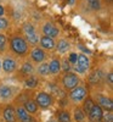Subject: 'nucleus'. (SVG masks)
I'll return each instance as SVG.
<instances>
[{"instance_id": "nucleus-1", "label": "nucleus", "mask_w": 113, "mask_h": 122, "mask_svg": "<svg viewBox=\"0 0 113 122\" xmlns=\"http://www.w3.org/2000/svg\"><path fill=\"white\" fill-rule=\"evenodd\" d=\"M35 103L39 107H42V109H49L54 104V98L50 93H46V92H39V93L35 95Z\"/></svg>"}, {"instance_id": "nucleus-2", "label": "nucleus", "mask_w": 113, "mask_h": 122, "mask_svg": "<svg viewBox=\"0 0 113 122\" xmlns=\"http://www.w3.org/2000/svg\"><path fill=\"white\" fill-rule=\"evenodd\" d=\"M11 49L18 55H24L28 51V44L22 37H14L11 39Z\"/></svg>"}, {"instance_id": "nucleus-3", "label": "nucleus", "mask_w": 113, "mask_h": 122, "mask_svg": "<svg viewBox=\"0 0 113 122\" xmlns=\"http://www.w3.org/2000/svg\"><path fill=\"white\" fill-rule=\"evenodd\" d=\"M86 95H88L86 88L83 87V86H79V84L77 87H74L73 89H71L69 94H68L69 99L73 101V103H81V101L86 98Z\"/></svg>"}, {"instance_id": "nucleus-4", "label": "nucleus", "mask_w": 113, "mask_h": 122, "mask_svg": "<svg viewBox=\"0 0 113 122\" xmlns=\"http://www.w3.org/2000/svg\"><path fill=\"white\" fill-rule=\"evenodd\" d=\"M79 84V77L75 73L72 72H67L63 77H62V86L66 90H71L74 87H77Z\"/></svg>"}, {"instance_id": "nucleus-5", "label": "nucleus", "mask_w": 113, "mask_h": 122, "mask_svg": "<svg viewBox=\"0 0 113 122\" xmlns=\"http://www.w3.org/2000/svg\"><path fill=\"white\" fill-rule=\"evenodd\" d=\"M89 65H90V61L88 59L86 55L84 54H79L77 55V61H75V71L79 73H84L85 71L89 68Z\"/></svg>"}, {"instance_id": "nucleus-6", "label": "nucleus", "mask_w": 113, "mask_h": 122, "mask_svg": "<svg viewBox=\"0 0 113 122\" xmlns=\"http://www.w3.org/2000/svg\"><path fill=\"white\" fill-rule=\"evenodd\" d=\"M88 115H89V120L90 121H92V122H101L102 118H104V110L100 107V105L94 103V105H92V107L90 109Z\"/></svg>"}, {"instance_id": "nucleus-7", "label": "nucleus", "mask_w": 113, "mask_h": 122, "mask_svg": "<svg viewBox=\"0 0 113 122\" xmlns=\"http://www.w3.org/2000/svg\"><path fill=\"white\" fill-rule=\"evenodd\" d=\"M15 114H16V118L19 122H34L33 116L30 115L23 106H21V105L17 106L15 109Z\"/></svg>"}, {"instance_id": "nucleus-8", "label": "nucleus", "mask_w": 113, "mask_h": 122, "mask_svg": "<svg viewBox=\"0 0 113 122\" xmlns=\"http://www.w3.org/2000/svg\"><path fill=\"white\" fill-rule=\"evenodd\" d=\"M96 99H97V105H100L101 109H105L106 111H112L113 101L111 98H108L106 95H102V94H97Z\"/></svg>"}, {"instance_id": "nucleus-9", "label": "nucleus", "mask_w": 113, "mask_h": 122, "mask_svg": "<svg viewBox=\"0 0 113 122\" xmlns=\"http://www.w3.org/2000/svg\"><path fill=\"white\" fill-rule=\"evenodd\" d=\"M15 95V92L14 88L11 86H7V84H3L0 86V99L7 101V100H11Z\"/></svg>"}, {"instance_id": "nucleus-10", "label": "nucleus", "mask_w": 113, "mask_h": 122, "mask_svg": "<svg viewBox=\"0 0 113 122\" xmlns=\"http://www.w3.org/2000/svg\"><path fill=\"white\" fill-rule=\"evenodd\" d=\"M1 68L5 71L6 73H12L17 68V64H16V61L12 57H6L1 62Z\"/></svg>"}, {"instance_id": "nucleus-11", "label": "nucleus", "mask_w": 113, "mask_h": 122, "mask_svg": "<svg viewBox=\"0 0 113 122\" xmlns=\"http://www.w3.org/2000/svg\"><path fill=\"white\" fill-rule=\"evenodd\" d=\"M43 32H44V36L55 38V37L58 36L60 30H58V28H57L55 25H52L51 22H46V23L44 25V27H43Z\"/></svg>"}, {"instance_id": "nucleus-12", "label": "nucleus", "mask_w": 113, "mask_h": 122, "mask_svg": "<svg viewBox=\"0 0 113 122\" xmlns=\"http://www.w3.org/2000/svg\"><path fill=\"white\" fill-rule=\"evenodd\" d=\"M3 117L6 122H17L16 118V114H15V109L11 105L5 106V109L3 110Z\"/></svg>"}, {"instance_id": "nucleus-13", "label": "nucleus", "mask_w": 113, "mask_h": 122, "mask_svg": "<svg viewBox=\"0 0 113 122\" xmlns=\"http://www.w3.org/2000/svg\"><path fill=\"white\" fill-rule=\"evenodd\" d=\"M30 57H32V60L34 61V62H43V61L45 60L46 57V54L44 53L43 49L40 48H34L32 50V53H30Z\"/></svg>"}, {"instance_id": "nucleus-14", "label": "nucleus", "mask_w": 113, "mask_h": 122, "mask_svg": "<svg viewBox=\"0 0 113 122\" xmlns=\"http://www.w3.org/2000/svg\"><path fill=\"white\" fill-rule=\"evenodd\" d=\"M40 45H42V48H44V49H46V50H52V49L55 48L54 38L47 37V36L42 37V39H40Z\"/></svg>"}, {"instance_id": "nucleus-15", "label": "nucleus", "mask_w": 113, "mask_h": 122, "mask_svg": "<svg viewBox=\"0 0 113 122\" xmlns=\"http://www.w3.org/2000/svg\"><path fill=\"white\" fill-rule=\"evenodd\" d=\"M23 107L28 111L29 114H35L38 111V105L35 103V100H32V99H28L23 103Z\"/></svg>"}, {"instance_id": "nucleus-16", "label": "nucleus", "mask_w": 113, "mask_h": 122, "mask_svg": "<svg viewBox=\"0 0 113 122\" xmlns=\"http://www.w3.org/2000/svg\"><path fill=\"white\" fill-rule=\"evenodd\" d=\"M56 118H57L58 122H72L69 111H66V110L57 111L56 112Z\"/></svg>"}, {"instance_id": "nucleus-17", "label": "nucleus", "mask_w": 113, "mask_h": 122, "mask_svg": "<svg viewBox=\"0 0 113 122\" xmlns=\"http://www.w3.org/2000/svg\"><path fill=\"white\" fill-rule=\"evenodd\" d=\"M49 71H50V73H52V75H57L61 71V62H60V60H57V59L51 60V62L49 64Z\"/></svg>"}, {"instance_id": "nucleus-18", "label": "nucleus", "mask_w": 113, "mask_h": 122, "mask_svg": "<svg viewBox=\"0 0 113 122\" xmlns=\"http://www.w3.org/2000/svg\"><path fill=\"white\" fill-rule=\"evenodd\" d=\"M73 117L75 122H84L85 120V112L83 111V109L80 107H75L74 109V112H73Z\"/></svg>"}, {"instance_id": "nucleus-19", "label": "nucleus", "mask_w": 113, "mask_h": 122, "mask_svg": "<svg viewBox=\"0 0 113 122\" xmlns=\"http://www.w3.org/2000/svg\"><path fill=\"white\" fill-rule=\"evenodd\" d=\"M68 49H69V43L67 42V40L61 39L60 42L57 43V50H58V53L65 54V53L68 51Z\"/></svg>"}, {"instance_id": "nucleus-20", "label": "nucleus", "mask_w": 113, "mask_h": 122, "mask_svg": "<svg viewBox=\"0 0 113 122\" xmlns=\"http://www.w3.org/2000/svg\"><path fill=\"white\" fill-rule=\"evenodd\" d=\"M33 71H34V68H33V65L30 64V62H24L23 64V66L21 67V72H22V75H24V76H30V75H33Z\"/></svg>"}, {"instance_id": "nucleus-21", "label": "nucleus", "mask_w": 113, "mask_h": 122, "mask_svg": "<svg viewBox=\"0 0 113 122\" xmlns=\"http://www.w3.org/2000/svg\"><path fill=\"white\" fill-rule=\"evenodd\" d=\"M38 78L35 77V76H33V75H30V76H28V78L26 79V82H24V84H26V87L27 88H35L37 86H38Z\"/></svg>"}, {"instance_id": "nucleus-22", "label": "nucleus", "mask_w": 113, "mask_h": 122, "mask_svg": "<svg viewBox=\"0 0 113 122\" xmlns=\"http://www.w3.org/2000/svg\"><path fill=\"white\" fill-rule=\"evenodd\" d=\"M26 38H27V40L29 42V44H33V45L38 44V42H39V36L37 34V32L27 33L26 34Z\"/></svg>"}, {"instance_id": "nucleus-23", "label": "nucleus", "mask_w": 113, "mask_h": 122, "mask_svg": "<svg viewBox=\"0 0 113 122\" xmlns=\"http://www.w3.org/2000/svg\"><path fill=\"white\" fill-rule=\"evenodd\" d=\"M84 105H83V111H84V112L85 114H88L89 112V111H90V109L92 107V105H94V101H92V99L91 98H85L84 100Z\"/></svg>"}, {"instance_id": "nucleus-24", "label": "nucleus", "mask_w": 113, "mask_h": 122, "mask_svg": "<svg viewBox=\"0 0 113 122\" xmlns=\"http://www.w3.org/2000/svg\"><path fill=\"white\" fill-rule=\"evenodd\" d=\"M38 73L40 76H47L50 73V71H49V64H42L39 67H38Z\"/></svg>"}, {"instance_id": "nucleus-25", "label": "nucleus", "mask_w": 113, "mask_h": 122, "mask_svg": "<svg viewBox=\"0 0 113 122\" xmlns=\"http://www.w3.org/2000/svg\"><path fill=\"white\" fill-rule=\"evenodd\" d=\"M88 3L92 10H100V7H101V4L99 0H88Z\"/></svg>"}, {"instance_id": "nucleus-26", "label": "nucleus", "mask_w": 113, "mask_h": 122, "mask_svg": "<svg viewBox=\"0 0 113 122\" xmlns=\"http://www.w3.org/2000/svg\"><path fill=\"white\" fill-rule=\"evenodd\" d=\"M23 32H24V34H27V33L35 32V29H34V27L30 25V23H26V25L23 26Z\"/></svg>"}, {"instance_id": "nucleus-27", "label": "nucleus", "mask_w": 113, "mask_h": 122, "mask_svg": "<svg viewBox=\"0 0 113 122\" xmlns=\"http://www.w3.org/2000/svg\"><path fill=\"white\" fill-rule=\"evenodd\" d=\"M5 45H6V37L4 34H0V51L5 49Z\"/></svg>"}, {"instance_id": "nucleus-28", "label": "nucleus", "mask_w": 113, "mask_h": 122, "mask_svg": "<svg viewBox=\"0 0 113 122\" xmlns=\"http://www.w3.org/2000/svg\"><path fill=\"white\" fill-rule=\"evenodd\" d=\"M9 22H7V20L3 18V17H0V29H5L7 27Z\"/></svg>"}, {"instance_id": "nucleus-29", "label": "nucleus", "mask_w": 113, "mask_h": 122, "mask_svg": "<svg viewBox=\"0 0 113 122\" xmlns=\"http://www.w3.org/2000/svg\"><path fill=\"white\" fill-rule=\"evenodd\" d=\"M69 62L71 64H75V61H77V54H74V53H72L71 55H69Z\"/></svg>"}, {"instance_id": "nucleus-30", "label": "nucleus", "mask_w": 113, "mask_h": 122, "mask_svg": "<svg viewBox=\"0 0 113 122\" xmlns=\"http://www.w3.org/2000/svg\"><path fill=\"white\" fill-rule=\"evenodd\" d=\"M69 65H71L69 61H68V60H65V62H63V68H65L66 71H67V70H69V68H71V66H69Z\"/></svg>"}, {"instance_id": "nucleus-31", "label": "nucleus", "mask_w": 113, "mask_h": 122, "mask_svg": "<svg viewBox=\"0 0 113 122\" xmlns=\"http://www.w3.org/2000/svg\"><path fill=\"white\" fill-rule=\"evenodd\" d=\"M108 82H109V84H112V83H113V77H112V73H109V75H108Z\"/></svg>"}, {"instance_id": "nucleus-32", "label": "nucleus", "mask_w": 113, "mask_h": 122, "mask_svg": "<svg viewBox=\"0 0 113 122\" xmlns=\"http://www.w3.org/2000/svg\"><path fill=\"white\" fill-rule=\"evenodd\" d=\"M4 12H5L4 6H1V5H0V16H3V15H4Z\"/></svg>"}, {"instance_id": "nucleus-33", "label": "nucleus", "mask_w": 113, "mask_h": 122, "mask_svg": "<svg viewBox=\"0 0 113 122\" xmlns=\"http://www.w3.org/2000/svg\"><path fill=\"white\" fill-rule=\"evenodd\" d=\"M68 3H69L71 5H73V4L75 3V0H68Z\"/></svg>"}, {"instance_id": "nucleus-34", "label": "nucleus", "mask_w": 113, "mask_h": 122, "mask_svg": "<svg viewBox=\"0 0 113 122\" xmlns=\"http://www.w3.org/2000/svg\"><path fill=\"white\" fill-rule=\"evenodd\" d=\"M0 68H1V62H0Z\"/></svg>"}, {"instance_id": "nucleus-35", "label": "nucleus", "mask_w": 113, "mask_h": 122, "mask_svg": "<svg viewBox=\"0 0 113 122\" xmlns=\"http://www.w3.org/2000/svg\"><path fill=\"white\" fill-rule=\"evenodd\" d=\"M109 1H111V0H109Z\"/></svg>"}, {"instance_id": "nucleus-36", "label": "nucleus", "mask_w": 113, "mask_h": 122, "mask_svg": "<svg viewBox=\"0 0 113 122\" xmlns=\"http://www.w3.org/2000/svg\"><path fill=\"white\" fill-rule=\"evenodd\" d=\"M91 122H92V121H91Z\"/></svg>"}, {"instance_id": "nucleus-37", "label": "nucleus", "mask_w": 113, "mask_h": 122, "mask_svg": "<svg viewBox=\"0 0 113 122\" xmlns=\"http://www.w3.org/2000/svg\"><path fill=\"white\" fill-rule=\"evenodd\" d=\"M106 122H107V121H106Z\"/></svg>"}]
</instances>
